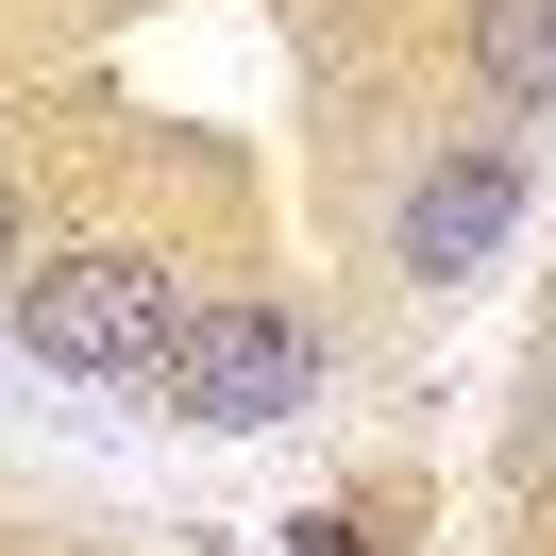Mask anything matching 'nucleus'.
I'll use <instances>...</instances> for the list:
<instances>
[{"instance_id": "obj_6", "label": "nucleus", "mask_w": 556, "mask_h": 556, "mask_svg": "<svg viewBox=\"0 0 556 556\" xmlns=\"http://www.w3.org/2000/svg\"><path fill=\"white\" fill-rule=\"evenodd\" d=\"M320 556H371V540H338V522H320Z\"/></svg>"}, {"instance_id": "obj_4", "label": "nucleus", "mask_w": 556, "mask_h": 556, "mask_svg": "<svg viewBox=\"0 0 556 556\" xmlns=\"http://www.w3.org/2000/svg\"><path fill=\"white\" fill-rule=\"evenodd\" d=\"M472 68L506 102H556V0H472Z\"/></svg>"}, {"instance_id": "obj_1", "label": "nucleus", "mask_w": 556, "mask_h": 556, "mask_svg": "<svg viewBox=\"0 0 556 556\" xmlns=\"http://www.w3.org/2000/svg\"><path fill=\"white\" fill-rule=\"evenodd\" d=\"M0 320H17V354H51V371H136L152 388V354L186 338V287H169V253H35V270H0Z\"/></svg>"}, {"instance_id": "obj_2", "label": "nucleus", "mask_w": 556, "mask_h": 556, "mask_svg": "<svg viewBox=\"0 0 556 556\" xmlns=\"http://www.w3.org/2000/svg\"><path fill=\"white\" fill-rule=\"evenodd\" d=\"M152 388H169V421H203V439H253V421H287L320 388V338L287 304H186V338L152 354Z\"/></svg>"}, {"instance_id": "obj_3", "label": "nucleus", "mask_w": 556, "mask_h": 556, "mask_svg": "<svg viewBox=\"0 0 556 556\" xmlns=\"http://www.w3.org/2000/svg\"><path fill=\"white\" fill-rule=\"evenodd\" d=\"M506 219H522V169H506V152H455V169H421V203H405V270H421V287L489 270Z\"/></svg>"}, {"instance_id": "obj_5", "label": "nucleus", "mask_w": 556, "mask_h": 556, "mask_svg": "<svg viewBox=\"0 0 556 556\" xmlns=\"http://www.w3.org/2000/svg\"><path fill=\"white\" fill-rule=\"evenodd\" d=\"M0 270H17V186H0Z\"/></svg>"}]
</instances>
